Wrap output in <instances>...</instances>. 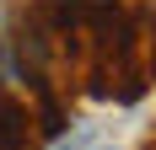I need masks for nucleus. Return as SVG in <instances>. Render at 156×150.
<instances>
[{"label": "nucleus", "mask_w": 156, "mask_h": 150, "mask_svg": "<svg viewBox=\"0 0 156 150\" xmlns=\"http://www.w3.org/2000/svg\"><path fill=\"white\" fill-rule=\"evenodd\" d=\"M0 150H32V113L0 91Z\"/></svg>", "instance_id": "nucleus-1"}, {"label": "nucleus", "mask_w": 156, "mask_h": 150, "mask_svg": "<svg viewBox=\"0 0 156 150\" xmlns=\"http://www.w3.org/2000/svg\"><path fill=\"white\" fill-rule=\"evenodd\" d=\"M151 54H156V48H151Z\"/></svg>", "instance_id": "nucleus-2"}]
</instances>
